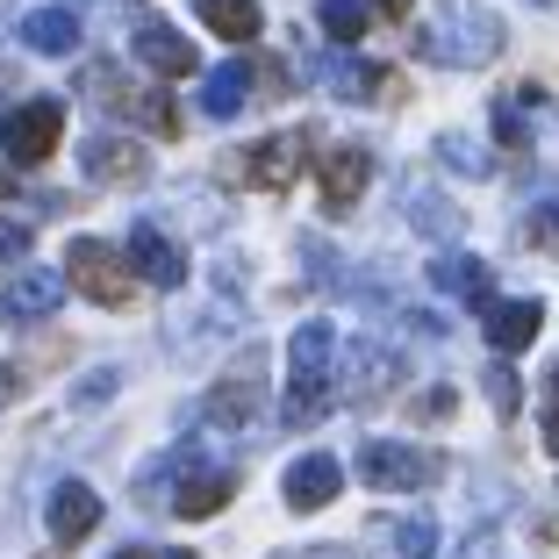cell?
<instances>
[{
    "label": "cell",
    "mask_w": 559,
    "mask_h": 559,
    "mask_svg": "<svg viewBox=\"0 0 559 559\" xmlns=\"http://www.w3.org/2000/svg\"><path fill=\"white\" fill-rule=\"evenodd\" d=\"M495 44H502V29H495V15H488V8H474V0H444L438 29L416 36V50L438 58V66H488Z\"/></svg>",
    "instance_id": "cell-1"
},
{
    "label": "cell",
    "mask_w": 559,
    "mask_h": 559,
    "mask_svg": "<svg viewBox=\"0 0 559 559\" xmlns=\"http://www.w3.org/2000/svg\"><path fill=\"white\" fill-rule=\"evenodd\" d=\"M66 287H80V295L100 301V309H130V301H136V265L122 259V251H108L100 237H72Z\"/></svg>",
    "instance_id": "cell-2"
},
{
    "label": "cell",
    "mask_w": 559,
    "mask_h": 559,
    "mask_svg": "<svg viewBox=\"0 0 559 559\" xmlns=\"http://www.w3.org/2000/svg\"><path fill=\"white\" fill-rule=\"evenodd\" d=\"M295 373H287V402H280V416L287 424H316L323 416V402H330V330L323 323H309V330H295Z\"/></svg>",
    "instance_id": "cell-3"
},
{
    "label": "cell",
    "mask_w": 559,
    "mask_h": 559,
    "mask_svg": "<svg viewBox=\"0 0 559 559\" xmlns=\"http://www.w3.org/2000/svg\"><path fill=\"white\" fill-rule=\"evenodd\" d=\"M80 86H86V100H94V108H116V116H136L144 130H158V136H180V108L165 100V86H158V94H144V86H136L130 72H116V66H94Z\"/></svg>",
    "instance_id": "cell-4"
},
{
    "label": "cell",
    "mask_w": 559,
    "mask_h": 559,
    "mask_svg": "<svg viewBox=\"0 0 559 559\" xmlns=\"http://www.w3.org/2000/svg\"><path fill=\"white\" fill-rule=\"evenodd\" d=\"M66 144V100H22L0 116V151L8 165H50V151Z\"/></svg>",
    "instance_id": "cell-5"
},
{
    "label": "cell",
    "mask_w": 559,
    "mask_h": 559,
    "mask_svg": "<svg viewBox=\"0 0 559 559\" xmlns=\"http://www.w3.org/2000/svg\"><path fill=\"white\" fill-rule=\"evenodd\" d=\"M301 144L309 136H259L251 151H237V158H223V180L230 187H265V194H287L301 173Z\"/></svg>",
    "instance_id": "cell-6"
},
{
    "label": "cell",
    "mask_w": 559,
    "mask_h": 559,
    "mask_svg": "<svg viewBox=\"0 0 559 559\" xmlns=\"http://www.w3.org/2000/svg\"><path fill=\"white\" fill-rule=\"evenodd\" d=\"M359 474H366V488H438L444 460L438 452H416V444H395V438H373L359 452Z\"/></svg>",
    "instance_id": "cell-7"
},
{
    "label": "cell",
    "mask_w": 559,
    "mask_h": 559,
    "mask_svg": "<svg viewBox=\"0 0 559 559\" xmlns=\"http://www.w3.org/2000/svg\"><path fill=\"white\" fill-rule=\"evenodd\" d=\"M316 187H323V209L330 215H352V209H359V194L373 187V151H366V144H323Z\"/></svg>",
    "instance_id": "cell-8"
},
{
    "label": "cell",
    "mask_w": 559,
    "mask_h": 559,
    "mask_svg": "<svg viewBox=\"0 0 559 559\" xmlns=\"http://www.w3.org/2000/svg\"><path fill=\"white\" fill-rule=\"evenodd\" d=\"M58 301H66V273H50V265H29V273L8 280V295H0V323H44V316H58Z\"/></svg>",
    "instance_id": "cell-9"
},
{
    "label": "cell",
    "mask_w": 559,
    "mask_h": 559,
    "mask_svg": "<svg viewBox=\"0 0 559 559\" xmlns=\"http://www.w3.org/2000/svg\"><path fill=\"white\" fill-rule=\"evenodd\" d=\"M130 50L144 58L151 72H158V80H194V72H201V50L187 44L180 29H165V22H136V29H130Z\"/></svg>",
    "instance_id": "cell-10"
},
{
    "label": "cell",
    "mask_w": 559,
    "mask_h": 559,
    "mask_svg": "<svg viewBox=\"0 0 559 559\" xmlns=\"http://www.w3.org/2000/svg\"><path fill=\"white\" fill-rule=\"evenodd\" d=\"M287 510L295 516H309V510H323V502H337V488H345V466L330 460V452H309V460H295L287 466Z\"/></svg>",
    "instance_id": "cell-11"
},
{
    "label": "cell",
    "mask_w": 559,
    "mask_h": 559,
    "mask_svg": "<svg viewBox=\"0 0 559 559\" xmlns=\"http://www.w3.org/2000/svg\"><path fill=\"white\" fill-rule=\"evenodd\" d=\"M130 265H136V280H151V287H158V295H173V287L187 280L180 245H173V237H158L151 223H136V230H130Z\"/></svg>",
    "instance_id": "cell-12"
},
{
    "label": "cell",
    "mask_w": 559,
    "mask_h": 559,
    "mask_svg": "<svg viewBox=\"0 0 559 559\" xmlns=\"http://www.w3.org/2000/svg\"><path fill=\"white\" fill-rule=\"evenodd\" d=\"M144 173H151V151L130 144V136H94L86 144V180L122 187V180H144Z\"/></svg>",
    "instance_id": "cell-13"
},
{
    "label": "cell",
    "mask_w": 559,
    "mask_h": 559,
    "mask_svg": "<svg viewBox=\"0 0 559 559\" xmlns=\"http://www.w3.org/2000/svg\"><path fill=\"white\" fill-rule=\"evenodd\" d=\"M545 330V309L538 301H488V345L510 359V352H531Z\"/></svg>",
    "instance_id": "cell-14"
},
{
    "label": "cell",
    "mask_w": 559,
    "mask_h": 559,
    "mask_svg": "<svg viewBox=\"0 0 559 559\" xmlns=\"http://www.w3.org/2000/svg\"><path fill=\"white\" fill-rule=\"evenodd\" d=\"M94 524H100V488H86V480H66V488L50 495V538H58V545H80Z\"/></svg>",
    "instance_id": "cell-15"
},
{
    "label": "cell",
    "mask_w": 559,
    "mask_h": 559,
    "mask_svg": "<svg viewBox=\"0 0 559 559\" xmlns=\"http://www.w3.org/2000/svg\"><path fill=\"white\" fill-rule=\"evenodd\" d=\"M430 280H438L444 295H460L466 309H480V316H488V301H495V287H488V259H474V251L430 259Z\"/></svg>",
    "instance_id": "cell-16"
},
{
    "label": "cell",
    "mask_w": 559,
    "mask_h": 559,
    "mask_svg": "<svg viewBox=\"0 0 559 559\" xmlns=\"http://www.w3.org/2000/svg\"><path fill=\"white\" fill-rule=\"evenodd\" d=\"M22 44L44 50V58H72V50H80V15H66V8H36V15L22 22Z\"/></svg>",
    "instance_id": "cell-17"
},
{
    "label": "cell",
    "mask_w": 559,
    "mask_h": 559,
    "mask_svg": "<svg viewBox=\"0 0 559 559\" xmlns=\"http://www.w3.org/2000/svg\"><path fill=\"white\" fill-rule=\"evenodd\" d=\"M194 15L209 22L223 44H251V36L265 29V22H259V0H194Z\"/></svg>",
    "instance_id": "cell-18"
},
{
    "label": "cell",
    "mask_w": 559,
    "mask_h": 559,
    "mask_svg": "<svg viewBox=\"0 0 559 559\" xmlns=\"http://www.w3.org/2000/svg\"><path fill=\"white\" fill-rule=\"evenodd\" d=\"M330 86H337L345 100H402V80L388 66H366V58L337 66V72H330Z\"/></svg>",
    "instance_id": "cell-19"
},
{
    "label": "cell",
    "mask_w": 559,
    "mask_h": 559,
    "mask_svg": "<svg viewBox=\"0 0 559 559\" xmlns=\"http://www.w3.org/2000/svg\"><path fill=\"white\" fill-rule=\"evenodd\" d=\"M230 495H237V474H194L180 495H173V510H180L187 524H201V516L230 510Z\"/></svg>",
    "instance_id": "cell-20"
},
{
    "label": "cell",
    "mask_w": 559,
    "mask_h": 559,
    "mask_svg": "<svg viewBox=\"0 0 559 559\" xmlns=\"http://www.w3.org/2000/svg\"><path fill=\"white\" fill-rule=\"evenodd\" d=\"M245 94H251V66H223L209 86H201V108H209L215 122H230L237 108H245Z\"/></svg>",
    "instance_id": "cell-21"
},
{
    "label": "cell",
    "mask_w": 559,
    "mask_h": 559,
    "mask_svg": "<svg viewBox=\"0 0 559 559\" xmlns=\"http://www.w3.org/2000/svg\"><path fill=\"white\" fill-rule=\"evenodd\" d=\"M316 22H323L330 44H359L366 22H373V8H366V0H323V8H316Z\"/></svg>",
    "instance_id": "cell-22"
},
{
    "label": "cell",
    "mask_w": 559,
    "mask_h": 559,
    "mask_svg": "<svg viewBox=\"0 0 559 559\" xmlns=\"http://www.w3.org/2000/svg\"><path fill=\"white\" fill-rule=\"evenodd\" d=\"M251 402H259V380H230V388H223V395H215L209 409H215V424H245Z\"/></svg>",
    "instance_id": "cell-23"
},
{
    "label": "cell",
    "mask_w": 559,
    "mask_h": 559,
    "mask_svg": "<svg viewBox=\"0 0 559 559\" xmlns=\"http://www.w3.org/2000/svg\"><path fill=\"white\" fill-rule=\"evenodd\" d=\"M430 545H438V531H430L424 516H409V524H395V552H402V559H430Z\"/></svg>",
    "instance_id": "cell-24"
},
{
    "label": "cell",
    "mask_w": 559,
    "mask_h": 559,
    "mask_svg": "<svg viewBox=\"0 0 559 559\" xmlns=\"http://www.w3.org/2000/svg\"><path fill=\"white\" fill-rule=\"evenodd\" d=\"M524 237H531L538 251H552V259H559V201H545V209L531 215V223H524Z\"/></svg>",
    "instance_id": "cell-25"
},
{
    "label": "cell",
    "mask_w": 559,
    "mask_h": 559,
    "mask_svg": "<svg viewBox=\"0 0 559 559\" xmlns=\"http://www.w3.org/2000/svg\"><path fill=\"white\" fill-rule=\"evenodd\" d=\"M488 395H495L502 416H516V402H524V395H516V373H488Z\"/></svg>",
    "instance_id": "cell-26"
},
{
    "label": "cell",
    "mask_w": 559,
    "mask_h": 559,
    "mask_svg": "<svg viewBox=\"0 0 559 559\" xmlns=\"http://www.w3.org/2000/svg\"><path fill=\"white\" fill-rule=\"evenodd\" d=\"M22 388H29V366H22V359H8V366H0V402H15Z\"/></svg>",
    "instance_id": "cell-27"
},
{
    "label": "cell",
    "mask_w": 559,
    "mask_h": 559,
    "mask_svg": "<svg viewBox=\"0 0 559 559\" xmlns=\"http://www.w3.org/2000/svg\"><path fill=\"white\" fill-rule=\"evenodd\" d=\"M29 251V230H15V223H0V259H22Z\"/></svg>",
    "instance_id": "cell-28"
},
{
    "label": "cell",
    "mask_w": 559,
    "mask_h": 559,
    "mask_svg": "<svg viewBox=\"0 0 559 559\" xmlns=\"http://www.w3.org/2000/svg\"><path fill=\"white\" fill-rule=\"evenodd\" d=\"M416 416H452V388H430V395L416 402Z\"/></svg>",
    "instance_id": "cell-29"
},
{
    "label": "cell",
    "mask_w": 559,
    "mask_h": 559,
    "mask_svg": "<svg viewBox=\"0 0 559 559\" xmlns=\"http://www.w3.org/2000/svg\"><path fill=\"white\" fill-rule=\"evenodd\" d=\"M366 8H373V15H388V22H402V15H409V0H366Z\"/></svg>",
    "instance_id": "cell-30"
},
{
    "label": "cell",
    "mask_w": 559,
    "mask_h": 559,
    "mask_svg": "<svg viewBox=\"0 0 559 559\" xmlns=\"http://www.w3.org/2000/svg\"><path fill=\"white\" fill-rule=\"evenodd\" d=\"M545 452L559 460V409H552V424H545Z\"/></svg>",
    "instance_id": "cell-31"
},
{
    "label": "cell",
    "mask_w": 559,
    "mask_h": 559,
    "mask_svg": "<svg viewBox=\"0 0 559 559\" xmlns=\"http://www.w3.org/2000/svg\"><path fill=\"white\" fill-rule=\"evenodd\" d=\"M552 409H559V366H552Z\"/></svg>",
    "instance_id": "cell-32"
},
{
    "label": "cell",
    "mask_w": 559,
    "mask_h": 559,
    "mask_svg": "<svg viewBox=\"0 0 559 559\" xmlns=\"http://www.w3.org/2000/svg\"><path fill=\"white\" fill-rule=\"evenodd\" d=\"M116 559H158V552H116Z\"/></svg>",
    "instance_id": "cell-33"
},
{
    "label": "cell",
    "mask_w": 559,
    "mask_h": 559,
    "mask_svg": "<svg viewBox=\"0 0 559 559\" xmlns=\"http://www.w3.org/2000/svg\"><path fill=\"white\" fill-rule=\"evenodd\" d=\"M8 187H15V180H8V173H0V201H8Z\"/></svg>",
    "instance_id": "cell-34"
}]
</instances>
